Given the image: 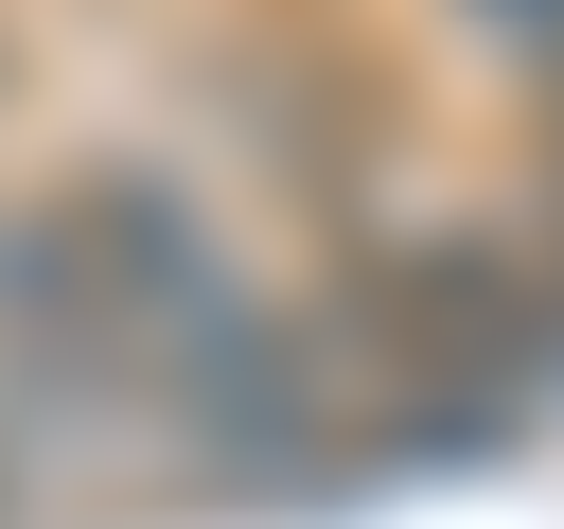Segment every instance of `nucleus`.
Returning a JSON list of instances; mask_svg holds the SVG:
<instances>
[{
    "mask_svg": "<svg viewBox=\"0 0 564 529\" xmlns=\"http://www.w3.org/2000/svg\"><path fill=\"white\" fill-rule=\"evenodd\" d=\"M0 406L35 423H141V370H123V317L88 282V229L70 194H0Z\"/></svg>",
    "mask_w": 564,
    "mask_h": 529,
    "instance_id": "nucleus-2",
    "label": "nucleus"
},
{
    "mask_svg": "<svg viewBox=\"0 0 564 529\" xmlns=\"http://www.w3.org/2000/svg\"><path fill=\"white\" fill-rule=\"evenodd\" d=\"M335 370L370 406V441H511L546 388H564V247L529 229H405L352 264L335 300Z\"/></svg>",
    "mask_w": 564,
    "mask_h": 529,
    "instance_id": "nucleus-1",
    "label": "nucleus"
},
{
    "mask_svg": "<svg viewBox=\"0 0 564 529\" xmlns=\"http://www.w3.org/2000/svg\"><path fill=\"white\" fill-rule=\"evenodd\" d=\"M494 71H529V88H564V0H441Z\"/></svg>",
    "mask_w": 564,
    "mask_h": 529,
    "instance_id": "nucleus-3",
    "label": "nucleus"
},
{
    "mask_svg": "<svg viewBox=\"0 0 564 529\" xmlns=\"http://www.w3.org/2000/svg\"><path fill=\"white\" fill-rule=\"evenodd\" d=\"M0 106H18V18H0Z\"/></svg>",
    "mask_w": 564,
    "mask_h": 529,
    "instance_id": "nucleus-4",
    "label": "nucleus"
}]
</instances>
